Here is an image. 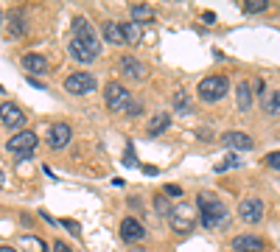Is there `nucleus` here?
<instances>
[{
    "label": "nucleus",
    "instance_id": "obj_15",
    "mask_svg": "<svg viewBox=\"0 0 280 252\" xmlns=\"http://www.w3.org/2000/svg\"><path fill=\"white\" fill-rule=\"evenodd\" d=\"M67 51H70V56H73L76 62H81V65H90L92 59H96V54H92L90 48H87L84 42H79L73 36V39H70V45H67Z\"/></svg>",
    "mask_w": 280,
    "mask_h": 252
},
{
    "label": "nucleus",
    "instance_id": "obj_18",
    "mask_svg": "<svg viewBox=\"0 0 280 252\" xmlns=\"http://www.w3.org/2000/svg\"><path fill=\"white\" fill-rule=\"evenodd\" d=\"M236 96H238V109H241V112H247V109L252 107V90H250V84H247V81H238Z\"/></svg>",
    "mask_w": 280,
    "mask_h": 252
},
{
    "label": "nucleus",
    "instance_id": "obj_24",
    "mask_svg": "<svg viewBox=\"0 0 280 252\" xmlns=\"http://www.w3.org/2000/svg\"><path fill=\"white\" fill-rule=\"evenodd\" d=\"M121 31H123V36H126V42H137V39H140V28H137V23H123V25H121Z\"/></svg>",
    "mask_w": 280,
    "mask_h": 252
},
{
    "label": "nucleus",
    "instance_id": "obj_30",
    "mask_svg": "<svg viewBox=\"0 0 280 252\" xmlns=\"http://www.w3.org/2000/svg\"><path fill=\"white\" fill-rule=\"evenodd\" d=\"M154 204H157V210H160V213H165V216L171 213V210H168V202H165V196H154Z\"/></svg>",
    "mask_w": 280,
    "mask_h": 252
},
{
    "label": "nucleus",
    "instance_id": "obj_21",
    "mask_svg": "<svg viewBox=\"0 0 280 252\" xmlns=\"http://www.w3.org/2000/svg\"><path fill=\"white\" fill-rule=\"evenodd\" d=\"M157 17L152 6H132V23H152Z\"/></svg>",
    "mask_w": 280,
    "mask_h": 252
},
{
    "label": "nucleus",
    "instance_id": "obj_23",
    "mask_svg": "<svg viewBox=\"0 0 280 252\" xmlns=\"http://www.w3.org/2000/svg\"><path fill=\"white\" fill-rule=\"evenodd\" d=\"M269 9V0H247L244 3V12L247 14H261V12H266Z\"/></svg>",
    "mask_w": 280,
    "mask_h": 252
},
{
    "label": "nucleus",
    "instance_id": "obj_27",
    "mask_svg": "<svg viewBox=\"0 0 280 252\" xmlns=\"http://www.w3.org/2000/svg\"><path fill=\"white\" fill-rule=\"evenodd\" d=\"M266 165L274 168V171H280V151H269V154H266Z\"/></svg>",
    "mask_w": 280,
    "mask_h": 252
},
{
    "label": "nucleus",
    "instance_id": "obj_28",
    "mask_svg": "<svg viewBox=\"0 0 280 252\" xmlns=\"http://www.w3.org/2000/svg\"><path fill=\"white\" fill-rule=\"evenodd\" d=\"M62 227H67L73 235H81V227H79V222H73V219H62Z\"/></svg>",
    "mask_w": 280,
    "mask_h": 252
},
{
    "label": "nucleus",
    "instance_id": "obj_37",
    "mask_svg": "<svg viewBox=\"0 0 280 252\" xmlns=\"http://www.w3.org/2000/svg\"><path fill=\"white\" fill-rule=\"evenodd\" d=\"M132 252H140V249H132Z\"/></svg>",
    "mask_w": 280,
    "mask_h": 252
},
{
    "label": "nucleus",
    "instance_id": "obj_29",
    "mask_svg": "<svg viewBox=\"0 0 280 252\" xmlns=\"http://www.w3.org/2000/svg\"><path fill=\"white\" fill-rule=\"evenodd\" d=\"M174 107L182 109V112L188 109V98H185V93H177V96H174Z\"/></svg>",
    "mask_w": 280,
    "mask_h": 252
},
{
    "label": "nucleus",
    "instance_id": "obj_26",
    "mask_svg": "<svg viewBox=\"0 0 280 252\" xmlns=\"http://www.w3.org/2000/svg\"><path fill=\"white\" fill-rule=\"evenodd\" d=\"M236 165H241V160H238L236 154H230L224 162H219V165H216V171H227V168H236Z\"/></svg>",
    "mask_w": 280,
    "mask_h": 252
},
{
    "label": "nucleus",
    "instance_id": "obj_19",
    "mask_svg": "<svg viewBox=\"0 0 280 252\" xmlns=\"http://www.w3.org/2000/svg\"><path fill=\"white\" fill-rule=\"evenodd\" d=\"M20 249H23V252H48V246H45V241L37 238V235H23Z\"/></svg>",
    "mask_w": 280,
    "mask_h": 252
},
{
    "label": "nucleus",
    "instance_id": "obj_31",
    "mask_svg": "<svg viewBox=\"0 0 280 252\" xmlns=\"http://www.w3.org/2000/svg\"><path fill=\"white\" fill-rule=\"evenodd\" d=\"M163 193H165V196H182V188H179V185H165Z\"/></svg>",
    "mask_w": 280,
    "mask_h": 252
},
{
    "label": "nucleus",
    "instance_id": "obj_3",
    "mask_svg": "<svg viewBox=\"0 0 280 252\" xmlns=\"http://www.w3.org/2000/svg\"><path fill=\"white\" fill-rule=\"evenodd\" d=\"M104 98H107V107H110L112 112H129V107H132V93H129L123 84H118V81L107 84Z\"/></svg>",
    "mask_w": 280,
    "mask_h": 252
},
{
    "label": "nucleus",
    "instance_id": "obj_25",
    "mask_svg": "<svg viewBox=\"0 0 280 252\" xmlns=\"http://www.w3.org/2000/svg\"><path fill=\"white\" fill-rule=\"evenodd\" d=\"M9 17H12V34H14V36H17V34H23V31H25V25H20V12H17V9H14V12L9 14Z\"/></svg>",
    "mask_w": 280,
    "mask_h": 252
},
{
    "label": "nucleus",
    "instance_id": "obj_9",
    "mask_svg": "<svg viewBox=\"0 0 280 252\" xmlns=\"http://www.w3.org/2000/svg\"><path fill=\"white\" fill-rule=\"evenodd\" d=\"M238 216H241L244 222H250V224L261 222V216H263V202H261V199H244L241 207H238Z\"/></svg>",
    "mask_w": 280,
    "mask_h": 252
},
{
    "label": "nucleus",
    "instance_id": "obj_14",
    "mask_svg": "<svg viewBox=\"0 0 280 252\" xmlns=\"http://www.w3.org/2000/svg\"><path fill=\"white\" fill-rule=\"evenodd\" d=\"M121 73L129 78H146V65L134 56H123L121 59Z\"/></svg>",
    "mask_w": 280,
    "mask_h": 252
},
{
    "label": "nucleus",
    "instance_id": "obj_17",
    "mask_svg": "<svg viewBox=\"0 0 280 252\" xmlns=\"http://www.w3.org/2000/svg\"><path fill=\"white\" fill-rule=\"evenodd\" d=\"M23 67L28 73H45V70H48V59L39 56V54H25L23 56Z\"/></svg>",
    "mask_w": 280,
    "mask_h": 252
},
{
    "label": "nucleus",
    "instance_id": "obj_11",
    "mask_svg": "<svg viewBox=\"0 0 280 252\" xmlns=\"http://www.w3.org/2000/svg\"><path fill=\"white\" fill-rule=\"evenodd\" d=\"M230 246H232L236 252H261V249H263V238H258V235H252V233L236 235Z\"/></svg>",
    "mask_w": 280,
    "mask_h": 252
},
{
    "label": "nucleus",
    "instance_id": "obj_22",
    "mask_svg": "<svg viewBox=\"0 0 280 252\" xmlns=\"http://www.w3.org/2000/svg\"><path fill=\"white\" fill-rule=\"evenodd\" d=\"M263 109H266L269 115H277L280 112V90L266 93V96H263Z\"/></svg>",
    "mask_w": 280,
    "mask_h": 252
},
{
    "label": "nucleus",
    "instance_id": "obj_4",
    "mask_svg": "<svg viewBox=\"0 0 280 252\" xmlns=\"http://www.w3.org/2000/svg\"><path fill=\"white\" fill-rule=\"evenodd\" d=\"M73 36L79 42H84L87 48L98 56L101 45H98V36H96V31H92V25H90V20H87V17H73Z\"/></svg>",
    "mask_w": 280,
    "mask_h": 252
},
{
    "label": "nucleus",
    "instance_id": "obj_35",
    "mask_svg": "<svg viewBox=\"0 0 280 252\" xmlns=\"http://www.w3.org/2000/svg\"><path fill=\"white\" fill-rule=\"evenodd\" d=\"M0 185H3V171H0Z\"/></svg>",
    "mask_w": 280,
    "mask_h": 252
},
{
    "label": "nucleus",
    "instance_id": "obj_2",
    "mask_svg": "<svg viewBox=\"0 0 280 252\" xmlns=\"http://www.w3.org/2000/svg\"><path fill=\"white\" fill-rule=\"evenodd\" d=\"M199 96H202V101H221V98L227 96V90H230V81H227V76H205L199 81Z\"/></svg>",
    "mask_w": 280,
    "mask_h": 252
},
{
    "label": "nucleus",
    "instance_id": "obj_8",
    "mask_svg": "<svg viewBox=\"0 0 280 252\" xmlns=\"http://www.w3.org/2000/svg\"><path fill=\"white\" fill-rule=\"evenodd\" d=\"M70 138H73V129H70V126L67 123H54L48 129V146L51 149H65L67 143H70Z\"/></svg>",
    "mask_w": 280,
    "mask_h": 252
},
{
    "label": "nucleus",
    "instance_id": "obj_16",
    "mask_svg": "<svg viewBox=\"0 0 280 252\" xmlns=\"http://www.w3.org/2000/svg\"><path fill=\"white\" fill-rule=\"evenodd\" d=\"M101 34H104V39L112 42V45H123V42H126V36H123V31H121V23H104Z\"/></svg>",
    "mask_w": 280,
    "mask_h": 252
},
{
    "label": "nucleus",
    "instance_id": "obj_1",
    "mask_svg": "<svg viewBox=\"0 0 280 252\" xmlns=\"http://www.w3.org/2000/svg\"><path fill=\"white\" fill-rule=\"evenodd\" d=\"M196 207H199V216H202V227L207 230H219L227 224V207L219 202L216 196H210V193H199L196 196Z\"/></svg>",
    "mask_w": 280,
    "mask_h": 252
},
{
    "label": "nucleus",
    "instance_id": "obj_38",
    "mask_svg": "<svg viewBox=\"0 0 280 252\" xmlns=\"http://www.w3.org/2000/svg\"><path fill=\"white\" fill-rule=\"evenodd\" d=\"M0 93H3V87H0Z\"/></svg>",
    "mask_w": 280,
    "mask_h": 252
},
{
    "label": "nucleus",
    "instance_id": "obj_36",
    "mask_svg": "<svg viewBox=\"0 0 280 252\" xmlns=\"http://www.w3.org/2000/svg\"><path fill=\"white\" fill-rule=\"evenodd\" d=\"M0 23H3V14H0Z\"/></svg>",
    "mask_w": 280,
    "mask_h": 252
},
{
    "label": "nucleus",
    "instance_id": "obj_33",
    "mask_svg": "<svg viewBox=\"0 0 280 252\" xmlns=\"http://www.w3.org/2000/svg\"><path fill=\"white\" fill-rule=\"evenodd\" d=\"M51 252H73V249H70V246H67L65 241H56V244H54V249H51Z\"/></svg>",
    "mask_w": 280,
    "mask_h": 252
},
{
    "label": "nucleus",
    "instance_id": "obj_5",
    "mask_svg": "<svg viewBox=\"0 0 280 252\" xmlns=\"http://www.w3.org/2000/svg\"><path fill=\"white\" fill-rule=\"evenodd\" d=\"M65 90L73 93V96H87V93L96 90V76L92 73H73V76L65 78Z\"/></svg>",
    "mask_w": 280,
    "mask_h": 252
},
{
    "label": "nucleus",
    "instance_id": "obj_13",
    "mask_svg": "<svg viewBox=\"0 0 280 252\" xmlns=\"http://www.w3.org/2000/svg\"><path fill=\"white\" fill-rule=\"evenodd\" d=\"M143 235H146V227H143L137 219L129 216V219H123V222H121V238L123 241H140Z\"/></svg>",
    "mask_w": 280,
    "mask_h": 252
},
{
    "label": "nucleus",
    "instance_id": "obj_12",
    "mask_svg": "<svg viewBox=\"0 0 280 252\" xmlns=\"http://www.w3.org/2000/svg\"><path fill=\"white\" fill-rule=\"evenodd\" d=\"M221 140H224L227 149H236V151H250L252 146H255L247 132H224V138H221Z\"/></svg>",
    "mask_w": 280,
    "mask_h": 252
},
{
    "label": "nucleus",
    "instance_id": "obj_34",
    "mask_svg": "<svg viewBox=\"0 0 280 252\" xmlns=\"http://www.w3.org/2000/svg\"><path fill=\"white\" fill-rule=\"evenodd\" d=\"M0 252H17V249H12V246H0Z\"/></svg>",
    "mask_w": 280,
    "mask_h": 252
},
{
    "label": "nucleus",
    "instance_id": "obj_32",
    "mask_svg": "<svg viewBox=\"0 0 280 252\" xmlns=\"http://www.w3.org/2000/svg\"><path fill=\"white\" fill-rule=\"evenodd\" d=\"M134 154H132V146H126V154H123V165H134Z\"/></svg>",
    "mask_w": 280,
    "mask_h": 252
},
{
    "label": "nucleus",
    "instance_id": "obj_20",
    "mask_svg": "<svg viewBox=\"0 0 280 252\" xmlns=\"http://www.w3.org/2000/svg\"><path fill=\"white\" fill-rule=\"evenodd\" d=\"M168 123H171V115H165V112L154 115V118L149 120V135H160V132H165V129H168Z\"/></svg>",
    "mask_w": 280,
    "mask_h": 252
},
{
    "label": "nucleus",
    "instance_id": "obj_10",
    "mask_svg": "<svg viewBox=\"0 0 280 252\" xmlns=\"http://www.w3.org/2000/svg\"><path fill=\"white\" fill-rule=\"evenodd\" d=\"M168 219H171V224H174V230H182V233H188L191 227H194V216H191V210L185 207V204H179V207H174L168 213Z\"/></svg>",
    "mask_w": 280,
    "mask_h": 252
},
{
    "label": "nucleus",
    "instance_id": "obj_6",
    "mask_svg": "<svg viewBox=\"0 0 280 252\" xmlns=\"http://www.w3.org/2000/svg\"><path fill=\"white\" fill-rule=\"evenodd\" d=\"M34 149H37V135L28 132V129H23L14 138H9V151H17L20 157H31Z\"/></svg>",
    "mask_w": 280,
    "mask_h": 252
},
{
    "label": "nucleus",
    "instance_id": "obj_7",
    "mask_svg": "<svg viewBox=\"0 0 280 252\" xmlns=\"http://www.w3.org/2000/svg\"><path fill=\"white\" fill-rule=\"evenodd\" d=\"M0 123L9 126V129H17V126H23V123H25L23 109H20L17 104H12V101L0 104Z\"/></svg>",
    "mask_w": 280,
    "mask_h": 252
}]
</instances>
